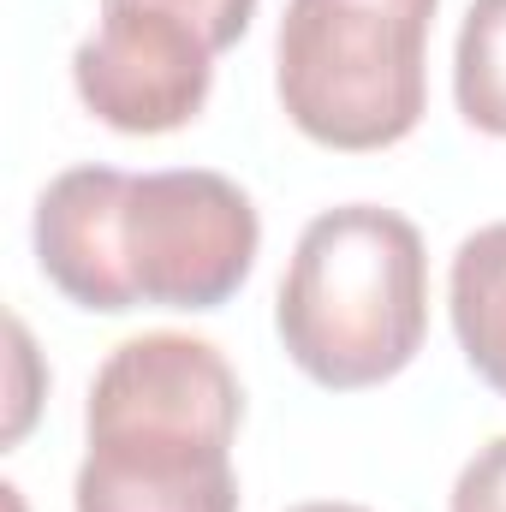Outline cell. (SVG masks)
<instances>
[{"label":"cell","instance_id":"obj_2","mask_svg":"<svg viewBox=\"0 0 506 512\" xmlns=\"http://www.w3.org/2000/svg\"><path fill=\"white\" fill-rule=\"evenodd\" d=\"M245 387L191 334H137L90 382L72 512H239Z\"/></svg>","mask_w":506,"mask_h":512},{"label":"cell","instance_id":"obj_10","mask_svg":"<svg viewBox=\"0 0 506 512\" xmlns=\"http://www.w3.org/2000/svg\"><path fill=\"white\" fill-rule=\"evenodd\" d=\"M292 512H370V507H352V501H304V507Z\"/></svg>","mask_w":506,"mask_h":512},{"label":"cell","instance_id":"obj_9","mask_svg":"<svg viewBox=\"0 0 506 512\" xmlns=\"http://www.w3.org/2000/svg\"><path fill=\"white\" fill-rule=\"evenodd\" d=\"M453 512H506V435H495L453 483Z\"/></svg>","mask_w":506,"mask_h":512},{"label":"cell","instance_id":"obj_3","mask_svg":"<svg viewBox=\"0 0 506 512\" xmlns=\"http://www.w3.org/2000/svg\"><path fill=\"white\" fill-rule=\"evenodd\" d=\"M274 328L286 358L328 393L393 382L429 334L423 233L381 203H340L298 233Z\"/></svg>","mask_w":506,"mask_h":512},{"label":"cell","instance_id":"obj_7","mask_svg":"<svg viewBox=\"0 0 506 512\" xmlns=\"http://www.w3.org/2000/svg\"><path fill=\"white\" fill-rule=\"evenodd\" d=\"M453 102L465 126L506 137V0H471L453 48Z\"/></svg>","mask_w":506,"mask_h":512},{"label":"cell","instance_id":"obj_5","mask_svg":"<svg viewBox=\"0 0 506 512\" xmlns=\"http://www.w3.org/2000/svg\"><path fill=\"white\" fill-rule=\"evenodd\" d=\"M78 102L126 137H161L191 126L215 84V42L173 12L114 0L72 54Z\"/></svg>","mask_w":506,"mask_h":512},{"label":"cell","instance_id":"obj_4","mask_svg":"<svg viewBox=\"0 0 506 512\" xmlns=\"http://www.w3.org/2000/svg\"><path fill=\"white\" fill-rule=\"evenodd\" d=\"M441 0H286L274 90L322 149H393L429 108V30Z\"/></svg>","mask_w":506,"mask_h":512},{"label":"cell","instance_id":"obj_8","mask_svg":"<svg viewBox=\"0 0 506 512\" xmlns=\"http://www.w3.org/2000/svg\"><path fill=\"white\" fill-rule=\"evenodd\" d=\"M102 6H114V0H102ZM131 6H155V12L185 18L191 30H203L215 42V54L239 48V36L251 30V18H256V0H131Z\"/></svg>","mask_w":506,"mask_h":512},{"label":"cell","instance_id":"obj_6","mask_svg":"<svg viewBox=\"0 0 506 512\" xmlns=\"http://www.w3.org/2000/svg\"><path fill=\"white\" fill-rule=\"evenodd\" d=\"M447 310L465 364L506 399V221L477 227L447 274Z\"/></svg>","mask_w":506,"mask_h":512},{"label":"cell","instance_id":"obj_1","mask_svg":"<svg viewBox=\"0 0 506 512\" xmlns=\"http://www.w3.org/2000/svg\"><path fill=\"white\" fill-rule=\"evenodd\" d=\"M36 262L78 310H221L256 268L262 221L209 167H66L36 203Z\"/></svg>","mask_w":506,"mask_h":512}]
</instances>
